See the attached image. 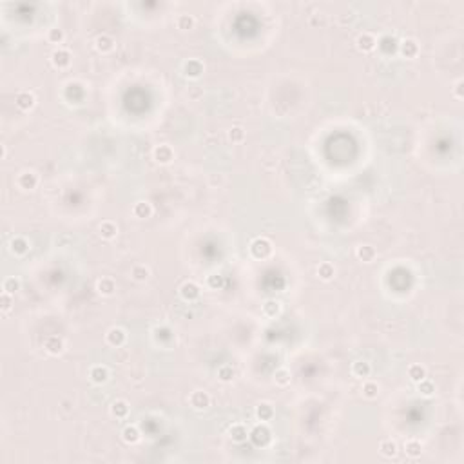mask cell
Instances as JSON below:
<instances>
[{"instance_id": "22", "label": "cell", "mask_w": 464, "mask_h": 464, "mask_svg": "<svg viewBox=\"0 0 464 464\" xmlns=\"http://www.w3.org/2000/svg\"><path fill=\"white\" fill-rule=\"evenodd\" d=\"M95 46L100 53H111L114 49V38L109 35H98L95 40Z\"/></svg>"}, {"instance_id": "8", "label": "cell", "mask_w": 464, "mask_h": 464, "mask_svg": "<svg viewBox=\"0 0 464 464\" xmlns=\"http://www.w3.org/2000/svg\"><path fill=\"white\" fill-rule=\"evenodd\" d=\"M35 95L31 93V91H18L17 96H15V103H17L18 109H22V111H29V109L35 107Z\"/></svg>"}, {"instance_id": "38", "label": "cell", "mask_w": 464, "mask_h": 464, "mask_svg": "<svg viewBox=\"0 0 464 464\" xmlns=\"http://www.w3.org/2000/svg\"><path fill=\"white\" fill-rule=\"evenodd\" d=\"M176 26H178V29L181 31H189L194 27V18H192L191 15H180V17L176 18Z\"/></svg>"}, {"instance_id": "4", "label": "cell", "mask_w": 464, "mask_h": 464, "mask_svg": "<svg viewBox=\"0 0 464 464\" xmlns=\"http://www.w3.org/2000/svg\"><path fill=\"white\" fill-rule=\"evenodd\" d=\"M200 294H202V288L194 281H185L183 285L180 286V296L183 298V301L192 303V301H196L200 298Z\"/></svg>"}, {"instance_id": "3", "label": "cell", "mask_w": 464, "mask_h": 464, "mask_svg": "<svg viewBox=\"0 0 464 464\" xmlns=\"http://www.w3.org/2000/svg\"><path fill=\"white\" fill-rule=\"evenodd\" d=\"M189 403H191L194 410H207L208 406H210V395L205 390H194L189 395Z\"/></svg>"}, {"instance_id": "11", "label": "cell", "mask_w": 464, "mask_h": 464, "mask_svg": "<svg viewBox=\"0 0 464 464\" xmlns=\"http://www.w3.org/2000/svg\"><path fill=\"white\" fill-rule=\"evenodd\" d=\"M125 339H127V334H125L124 328H120V327L109 328L107 334H105V341H107L111 346H116V348L124 345Z\"/></svg>"}, {"instance_id": "27", "label": "cell", "mask_w": 464, "mask_h": 464, "mask_svg": "<svg viewBox=\"0 0 464 464\" xmlns=\"http://www.w3.org/2000/svg\"><path fill=\"white\" fill-rule=\"evenodd\" d=\"M132 214L136 216L138 220H145V218H151L153 214V205L149 202H138L134 203L132 207Z\"/></svg>"}, {"instance_id": "31", "label": "cell", "mask_w": 464, "mask_h": 464, "mask_svg": "<svg viewBox=\"0 0 464 464\" xmlns=\"http://www.w3.org/2000/svg\"><path fill=\"white\" fill-rule=\"evenodd\" d=\"M317 276H319L323 281H330L334 276H335V267L328 261L319 263V267H317Z\"/></svg>"}, {"instance_id": "24", "label": "cell", "mask_w": 464, "mask_h": 464, "mask_svg": "<svg viewBox=\"0 0 464 464\" xmlns=\"http://www.w3.org/2000/svg\"><path fill=\"white\" fill-rule=\"evenodd\" d=\"M29 250V241L24 238V236H15L11 239V252L17 254V256H24L26 252Z\"/></svg>"}, {"instance_id": "30", "label": "cell", "mask_w": 464, "mask_h": 464, "mask_svg": "<svg viewBox=\"0 0 464 464\" xmlns=\"http://www.w3.org/2000/svg\"><path fill=\"white\" fill-rule=\"evenodd\" d=\"M256 417L261 421V423H268V421H272L274 419V408L272 405H268V403H261V405L256 408Z\"/></svg>"}, {"instance_id": "39", "label": "cell", "mask_w": 464, "mask_h": 464, "mask_svg": "<svg viewBox=\"0 0 464 464\" xmlns=\"http://www.w3.org/2000/svg\"><path fill=\"white\" fill-rule=\"evenodd\" d=\"M379 393V385L375 381H366L363 385V395L366 399H375Z\"/></svg>"}, {"instance_id": "28", "label": "cell", "mask_w": 464, "mask_h": 464, "mask_svg": "<svg viewBox=\"0 0 464 464\" xmlns=\"http://www.w3.org/2000/svg\"><path fill=\"white\" fill-rule=\"evenodd\" d=\"M405 453L408 455V457H412V459L421 457V453H423V444H421V440H417V439L406 440V442H405Z\"/></svg>"}, {"instance_id": "29", "label": "cell", "mask_w": 464, "mask_h": 464, "mask_svg": "<svg viewBox=\"0 0 464 464\" xmlns=\"http://www.w3.org/2000/svg\"><path fill=\"white\" fill-rule=\"evenodd\" d=\"M426 375H428V372H426V368H424L423 364L413 363V364H410V366H408V377H410L413 383L423 381Z\"/></svg>"}, {"instance_id": "37", "label": "cell", "mask_w": 464, "mask_h": 464, "mask_svg": "<svg viewBox=\"0 0 464 464\" xmlns=\"http://www.w3.org/2000/svg\"><path fill=\"white\" fill-rule=\"evenodd\" d=\"M2 290L15 296V294L20 290V281H18L17 278H6L4 283H2Z\"/></svg>"}, {"instance_id": "12", "label": "cell", "mask_w": 464, "mask_h": 464, "mask_svg": "<svg viewBox=\"0 0 464 464\" xmlns=\"http://www.w3.org/2000/svg\"><path fill=\"white\" fill-rule=\"evenodd\" d=\"M399 51L405 58H415L419 54V44H417L413 38H406L399 44Z\"/></svg>"}, {"instance_id": "1", "label": "cell", "mask_w": 464, "mask_h": 464, "mask_svg": "<svg viewBox=\"0 0 464 464\" xmlns=\"http://www.w3.org/2000/svg\"><path fill=\"white\" fill-rule=\"evenodd\" d=\"M250 254L256 259H267L272 254V243L267 238H256L250 243Z\"/></svg>"}, {"instance_id": "16", "label": "cell", "mask_w": 464, "mask_h": 464, "mask_svg": "<svg viewBox=\"0 0 464 464\" xmlns=\"http://www.w3.org/2000/svg\"><path fill=\"white\" fill-rule=\"evenodd\" d=\"M173 158H174V153L169 145H158L155 149V160L158 161V163H161V165L171 163Z\"/></svg>"}, {"instance_id": "25", "label": "cell", "mask_w": 464, "mask_h": 464, "mask_svg": "<svg viewBox=\"0 0 464 464\" xmlns=\"http://www.w3.org/2000/svg\"><path fill=\"white\" fill-rule=\"evenodd\" d=\"M356 256L363 263H372L375 259V256H377V252H375L372 245H361V247H357Z\"/></svg>"}, {"instance_id": "40", "label": "cell", "mask_w": 464, "mask_h": 464, "mask_svg": "<svg viewBox=\"0 0 464 464\" xmlns=\"http://www.w3.org/2000/svg\"><path fill=\"white\" fill-rule=\"evenodd\" d=\"M64 38H66V35H64V31L58 29V27H53V29H49L48 33V40L51 42V44H62L64 42Z\"/></svg>"}, {"instance_id": "2", "label": "cell", "mask_w": 464, "mask_h": 464, "mask_svg": "<svg viewBox=\"0 0 464 464\" xmlns=\"http://www.w3.org/2000/svg\"><path fill=\"white\" fill-rule=\"evenodd\" d=\"M249 439L250 442L258 448L267 446L268 440H270V430H268L267 426H263V424H258V426H254V428L250 430Z\"/></svg>"}, {"instance_id": "7", "label": "cell", "mask_w": 464, "mask_h": 464, "mask_svg": "<svg viewBox=\"0 0 464 464\" xmlns=\"http://www.w3.org/2000/svg\"><path fill=\"white\" fill-rule=\"evenodd\" d=\"M51 62L56 69H66L69 64H71V53L64 48L54 49L53 54H51Z\"/></svg>"}, {"instance_id": "14", "label": "cell", "mask_w": 464, "mask_h": 464, "mask_svg": "<svg viewBox=\"0 0 464 464\" xmlns=\"http://www.w3.org/2000/svg\"><path fill=\"white\" fill-rule=\"evenodd\" d=\"M89 379L95 385H103V383L109 379V370L103 366V364H95L93 368L89 370Z\"/></svg>"}, {"instance_id": "15", "label": "cell", "mask_w": 464, "mask_h": 464, "mask_svg": "<svg viewBox=\"0 0 464 464\" xmlns=\"http://www.w3.org/2000/svg\"><path fill=\"white\" fill-rule=\"evenodd\" d=\"M44 348L51 354V356H58L64 350V341L60 339L58 335H49L44 339Z\"/></svg>"}, {"instance_id": "19", "label": "cell", "mask_w": 464, "mask_h": 464, "mask_svg": "<svg viewBox=\"0 0 464 464\" xmlns=\"http://www.w3.org/2000/svg\"><path fill=\"white\" fill-rule=\"evenodd\" d=\"M155 341L158 343V345L161 346H167L171 345L174 341V334L169 330L167 327H160V328H155Z\"/></svg>"}, {"instance_id": "41", "label": "cell", "mask_w": 464, "mask_h": 464, "mask_svg": "<svg viewBox=\"0 0 464 464\" xmlns=\"http://www.w3.org/2000/svg\"><path fill=\"white\" fill-rule=\"evenodd\" d=\"M229 138H231L232 142H243V138H245V131H243V127H239V125H236V127H232L231 131H229Z\"/></svg>"}, {"instance_id": "33", "label": "cell", "mask_w": 464, "mask_h": 464, "mask_svg": "<svg viewBox=\"0 0 464 464\" xmlns=\"http://www.w3.org/2000/svg\"><path fill=\"white\" fill-rule=\"evenodd\" d=\"M131 276L134 281H145L151 276V270L145 265H134L131 270Z\"/></svg>"}, {"instance_id": "21", "label": "cell", "mask_w": 464, "mask_h": 464, "mask_svg": "<svg viewBox=\"0 0 464 464\" xmlns=\"http://www.w3.org/2000/svg\"><path fill=\"white\" fill-rule=\"evenodd\" d=\"M397 452H399L397 442H393L392 439H385L379 442V453H381L383 457L393 459L395 455H397Z\"/></svg>"}, {"instance_id": "44", "label": "cell", "mask_w": 464, "mask_h": 464, "mask_svg": "<svg viewBox=\"0 0 464 464\" xmlns=\"http://www.w3.org/2000/svg\"><path fill=\"white\" fill-rule=\"evenodd\" d=\"M461 87H463V82H457V85H455V96H457L459 100L463 98V93H461Z\"/></svg>"}, {"instance_id": "26", "label": "cell", "mask_w": 464, "mask_h": 464, "mask_svg": "<svg viewBox=\"0 0 464 464\" xmlns=\"http://www.w3.org/2000/svg\"><path fill=\"white\" fill-rule=\"evenodd\" d=\"M352 374L359 377V379H366L372 374V366H370L368 361H356L352 364Z\"/></svg>"}, {"instance_id": "6", "label": "cell", "mask_w": 464, "mask_h": 464, "mask_svg": "<svg viewBox=\"0 0 464 464\" xmlns=\"http://www.w3.org/2000/svg\"><path fill=\"white\" fill-rule=\"evenodd\" d=\"M377 48L381 49L383 54L392 56V54L399 49V42H397V38H395V36L385 35V36H381V38L377 40Z\"/></svg>"}, {"instance_id": "18", "label": "cell", "mask_w": 464, "mask_h": 464, "mask_svg": "<svg viewBox=\"0 0 464 464\" xmlns=\"http://www.w3.org/2000/svg\"><path fill=\"white\" fill-rule=\"evenodd\" d=\"M96 290H98V294H102V296H113L114 290H116V281H114L113 278H102V280H98V283H96Z\"/></svg>"}, {"instance_id": "17", "label": "cell", "mask_w": 464, "mask_h": 464, "mask_svg": "<svg viewBox=\"0 0 464 464\" xmlns=\"http://www.w3.org/2000/svg\"><path fill=\"white\" fill-rule=\"evenodd\" d=\"M98 234H100L103 239H113L116 238V234H118V227H116L114 221L105 220V221H102L100 227H98Z\"/></svg>"}, {"instance_id": "20", "label": "cell", "mask_w": 464, "mask_h": 464, "mask_svg": "<svg viewBox=\"0 0 464 464\" xmlns=\"http://www.w3.org/2000/svg\"><path fill=\"white\" fill-rule=\"evenodd\" d=\"M140 430H138V426H134V424H127L124 430H122V439H124V442H127V444H136L138 440H140Z\"/></svg>"}, {"instance_id": "35", "label": "cell", "mask_w": 464, "mask_h": 464, "mask_svg": "<svg viewBox=\"0 0 464 464\" xmlns=\"http://www.w3.org/2000/svg\"><path fill=\"white\" fill-rule=\"evenodd\" d=\"M234 375H236V372L232 368V364H223V366L218 368V377H220V381L223 383H231L232 379H234Z\"/></svg>"}, {"instance_id": "23", "label": "cell", "mask_w": 464, "mask_h": 464, "mask_svg": "<svg viewBox=\"0 0 464 464\" xmlns=\"http://www.w3.org/2000/svg\"><path fill=\"white\" fill-rule=\"evenodd\" d=\"M111 415L116 417V419H125V417L129 415V403L124 401V399L114 401L113 405H111Z\"/></svg>"}, {"instance_id": "42", "label": "cell", "mask_w": 464, "mask_h": 464, "mask_svg": "<svg viewBox=\"0 0 464 464\" xmlns=\"http://www.w3.org/2000/svg\"><path fill=\"white\" fill-rule=\"evenodd\" d=\"M13 305V294H7V292L2 290V296H0V309H2V312H7V310L11 309Z\"/></svg>"}, {"instance_id": "34", "label": "cell", "mask_w": 464, "mask_h": 464, "mask_svg": "<svg viewBox=\"0 0 464 464\" xmlns=\"http://www.w3.org/2000/svg\"><path fill=\"white\" fill-rule=\"evenodd\" d=\"M417 390L423 393L424 397H432V395L435 393V385L430 381V379H426V377H424L423 381L417 383Z\"/></svg>"}, {"instance_id": "9", "label": "cell", "mask_w": 464, "mask_h": 464, "mask_svg": "<svg viewBox=\"0 0 464 464\" xmlns=\"http://www.w3.org/2000/svg\"><path fill=\"white\" fill-rule=\"evenodd\" d=\"M249 428L245 426L243 423H234L229 428V437H231L234 442H238V444H243L245 440L249 439Z\"/></svg>"}, {"instance_id": "13", "label": "cell", "mask_w": 464, "mask_h": 464, "mask_svg": "<svg viewBox=\"0 0 464 464\" xmlns=\"http://www.w3.org/2000/svg\"><path fill=\"white\" fill-rule=\"evenodd\" d=\"M183 73H185V77H189V78H198V77H202V73H203V64H202V60H198V58H191V60H187L183 64Z\"/></svg>"}, {"instance_id": "10", "label": "cell", "mask_w": 464, "mask_h": 464, "mask_svg": "<svg viewBox=\"0 0 464 464\" xmlns=\"http://www.w3.org/2000/svg\"><path fill=\"white\" fill-rule=\"evenodd\" d=\"M17 183L22 191H35L36 185H38V176L31 171H26V173H20Z\"/></svg>"}, {"instance_id": "43", "label": "cell", "mask_w": 464, "mask_h": 464, "mask_svg": "<svg viewBox=\"0 0 464 464\" xmlns=\"http://www.w3.org/2000/svg\"><path fill=\"white\" fill-rule=\"evenodd\" d=\"M207 283H208V286H210L212 290H218V288H221V286H223V278H221L220 274H212V276H208Z\"/></svg>"}, {"instance_id": "36", "label": "cell", "mask_w": 464, "mask_h": 464, "mask_svg": "<svg viewBox=\"0 0 464 464\" xmlns=\"http://www.w3.org/2000/svg\"><path fill=\"white\" fill-rule=\"evenodd\" d=\"M274 381H276V385H280V387L290 385V372H288L286 368L276 370V374H274Z\"/></svg>"}, {"instance_id": "5", "label": "cell", "mask_w": 464, "mask_h": 464, "mask_svg": "<svg viewBox=\"0 0 464 464\" xmlns=\"http://www.w3.org/2000/svg\"><path fill=\"white\" fill-rule=\"evenodd\" d=\"M357 49L359 51H363V53H370V51H374L375 48H377V38H375L372 33H368V31H363L361 35L357 36Z\"/></svg>"}, {"instance_id": "32", "label": "cell", "mask_w": 464, "mask_h": 464, "mask_svg": "<svg viewBox=\"0 0 464 464\" xmlns=\"http://www.w3.org/2000/svg\"><path fill=\"white\" fill-rule=\"evenodd\" d=\"M280 312H281L280 301H276V299H268V301H265V305H263V314L267 315V317H276Z\"/></svg>"}]
</instances>
